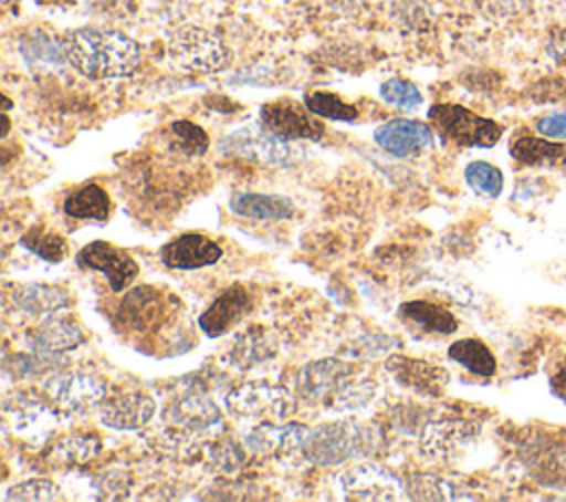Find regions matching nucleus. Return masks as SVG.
Returning a JSON list of instances; mask_svg holds the SVG:
<instances>
[{
    "label": "nucleus",
    "instance_id": "obj_14",
    "mask_svg": "<svg viewBox=\"0 0 566 502\" xmlns=\"http://www.w3.org/2000/svg\"><path fill=\"white\" fill-rule=\"evenodd\" d=\"M374 142L394 157H413L431 148L433 130L418 119H389L374 130Z\"/></svg>",
    "mask_w": 566,
    "mask_h": 502
},
{
    "label": "nucleus",
    "instance_id": "obj_21",
    "mask_svg": "<svg viewBox=\"0 0 566 502\" xmlns=\"http://www.w3.org/2000/svg\"><path fill=\"white\" fill-rule=\"evenodd\" d=\"M161 312H164L161 294L153 287H137L124 296L117 316L126 330L142 334L159 323Z\"/></svg>",
    "mask_w": 566,
    "mask_h": 502
},
{
    "label": "nucleus",
    "instance_id": "obj_34",
    "mask_svg": "<svg viewBox=\"0 0 566 502\" xmlns=\"http://www.w3.org/2000/svg\"><path fill=\"white\" fill-rule=\"evenodd\" d=\"M380 97L400 111H416L422 104V93L418 91V86L398 77L380 84Z\"/></svg>",
    "mask_w": 566,
    "mask_h": 502
},
{
    "label": "nucleus",
    "instance_id": "obj_38",
    "mask_svg": "<svg viewBox=\"0 0 566 502\" xmlns=\"http://www.w3.org/2000/svg\"><path fill=\"white\" fill-rule=\"evenodd\" d=\"M391 347H400L398 338L394 336H385V334H367L360 341L352 343V349H347L352 356L356 358H374L378 354L389 352Z\"/></svg>",
    "mask_w": 566,
    "mask_h": 502
},
{
    "label": "nucleus",
    "instance_id": "obj_36",
    "mask_svg": "<svg viewBox=\"0 0 566 502\" xmlns=\"http://www.w3.org/2000/svg\"><path fill=\"white\" fill-rule=\"evenodd\" d=\"M4 498L7 500H57L60 498V489L51 480L33 478V480H24L20 484H13L4 493Z\"/></svg>",
    "mask_w": 566,
    "mask_h": 502
},
{
    "label": "nucleus",
    "instance_id": "obj_31",
    "mask_svg": "<svg viewBox=\"0 0 566 502\" xmlns=\"http://www.w3.org/2000/svg\"><path fill=\"white\" fill-rule=\"evenodd\" d=\"M305 106L318 115V117H327V119H338V122H354L358 117V108L354 104L343 102L336 93H327V91H310L303 97Z\"/></svg>",
    "mask_w": 566,
    "mask_h": 502
},
{
    "label": "nucleus",
    "instance_id": "obj_37",
    "mask_svg": "<svg viewBox=\"0 0 566 502\" xmlns=\"http://www.w3.org/2000/svg\"><path fill=\"white\" fill-rule=\"evenodd\" d=\"M22 53L24 57L29 60L31 55H35V60H49V62H62L66 60V53H64V46H57L51 38L42 35V33H35L31 38H27L22 42Z\"/></svg>",
    "mask_w": 566,
    "mask_h": 502
},
{
    "label": "nucleus",
    "instance_id": "obj_15",
    "mask_svg": "<svg viewBox=\"0 0 566 502\" xmlns=\"http://www.w3.org/2000/svg\"><path fill=\"white\" fill-rule=\"evenodd\" d=\"M254 305V296L252 292L241 285L234 283L230 287H226L210 305L208 310L199 316V327L201 332H206L208 336H221L226 332H230Z\"/></svg>",
    "mask_w": 566,
    "mask_h": 502
},
{
    "label": "nucleus",
    "instance_id": "obj_26",
    "mask_svg": "<svg viewBox=\"0 0 566 502\" xmlns=\"http://www.w3.org/2000/svg\"><path fill=\"white\" fill-rule=\"evenodd\" d=\"M64 212L73 219L106 221L111 215V199L97 184H86L71 190L64 199Z\"/></svg>",
    "mask_w": 566,
    "mask_h": 502
},
{
    "label": "nucleus",
    "instance_id": "obj_25",
    "mask_svg": "<svg viewBox=\"0 0 566 502\" xmlns=\"http://www.w3.org/2000/svg\"><path fill=\"white\" fill-rule=\"evenodd\" d=\"M276 354V343L272 334L263 327H252L250 332H243L234 338L228 360L239 369H252L259 363L270 360Z\"/></svg>",
    "mask_w": 566,
    "mask_h": 502
},
{
    "label": "nucleus",
    "instance_id": "obj_32",
    "mask_svg": "<svg viewBox=\"0 0 566 502\" xmlns=\"http://www.w3.org/2000/svg\"><path fill=\"white\" fill-rule=\"evenodd\" d=\"M170 139H172V148L188 157L203 155L208 148V135L203 133V128H199L188 119H177L170 124Z\"/></svg>",
    "mask_w": 566,
    "mask_h": 502
},
{
    "label": "nucleus",
    "instance_id": "obj_19",
    "mask_svg": "<svg viewBox=\"0 0 566 502\" xmlns=\"http://www.w3.org/2000/svg\"><path fill=\"white\" fill-rule=\"evenodd\" d=\"M164 418L168 425L184 429V431H203L221 420V411L212 398L199 391H188L179 398H175L166 411Z\"/></svg>",
    "mask_w": 566,
    "mask_h": 502
},
{
    "label": "nucleus",
    "instance_id": "obj_17",
    "mask_svg": "<svg viewBox=\"0 0 566 502\" xmlns=\"http://www.w3.org/2000/svg\"><path fill=\"white\" fill-rule=\"evenodd\" d=\"M310 436V427L296 425V422H259L248 436L245 445L254 453L263 456H290L294 451H301L305 440Z\"/></svg>",
    "mask_w": 566,
    "mask_h": 502
},
{
    "label": "nucleus",
    "instance_id": "obj_24",
    "mask_svg": "<svg viewBox=\"0 0 566 502\" xmlns=\"http://www.w3.org/2000/svg\"><path fill=\"white\" fill-rule=\"evenodd\" d=\"M509 153L515 161L526 166H562L566 164V148L557 142H548L528 133H517L511 139Z\"/></svg>",
    "mask_w": 566,
    "mask_h": 502
},
{
    "label": "nucleus",
    "instance_id": "obj_22",
    "mask_svg": "<svg viewBox=\"0 0 566 502\" xmlns=\"http://www.w3.org/2000/svg\"><path fill=\"white\" fill-rule=\"evenodd\" d=\"M11 301L18 310L33 316H53L60 310H66L71 303V294L57 285L29 283L18 285L11 294Z\"/></svg>",
    "mask_w": 566,
    "mask_h": 502
},
{
    "label": "nucleus",
    "instance_id": "obj_39",
    "mask_svg": "<svg viewBox=\"0 0 566 502\" xmlns=\"http://www.w3.org/2000/svg\"><path fill=\"white\" fill-rule=\"evenodd\" d=\"M535 128L542 137L548 139H566V113H548L535 122Z\"/></svg>",
    "mask_w": 566,
    "mask_h": 502
},
{
    "label": "nucleus",
    "instance_id": "obj_41",
    "mask_svg": "<svg viewBox=\"0 0 566 502\" xmlns=\"http://www.w3.org/2000/svg\"><path fill=\"white\" fill-rule=\"evenodd\" d=\"M559 51H562V53H566V42H562V44H559Z\"/></svg>",
    "mask_w": 566,
    "mask_h": 502
},
{
    "label": "nucleus",
    "instance_id": "obj_1",
    "mask_svg": "<svg viewBox=\"0 0 566 502\" xmlns=\"http://www.w3.org/2000/svg\"><path fill=\"white\" fill-rule=\"evenodd\" d=\"M66 62L93 80L130 75L139 64V44L119 31L75 29L64 42Z\"/></svg>",
    "mask_w": 566,
    "mask_h": 502
},
{
    "label": "nucleus",
    "instance_id": "obj_12",
    "mask_svg": "<svg viewBox=\"0 0 566 502\" xmlns=\"http://www.w3.org/2000/svg\"><path fill=\"white\" fill-rule=\"evenodd\" d=\"M46 391L64 411L82 414L99 405L106 394V385L86 372H62L46 380Z\"/></svg>",
    "mask_w": 566,
    "mask_h": 502
},
{
    "label": "nucleus",
    "instance_id": "obj_10",
    "mask_svg": "<svg viewBox=\"0 0 566 502\" xmlns=\"http://www.w3.org/2000/svg\"><path fill=\"white\" fill-rule=\"evenodd\" d=\"M338 489L345 500H400L402 482L387 469L365 462L356 464L338 478Z\"/></svg>",
    "mask_w": 566,
    "mask_h": 502
},
{
    "label": "nucleus",
    "instance_id": "obj_7",
    "mask_svg": "<svg viewBox=\"0 0 566 502\" xmlns=\"http://www.w3.org/2000/svg\"><path fill=\"white\" fill-rule=\"evenodd\" d=\"M75 261L84 270L102 272L113 292H124L139 274L137 261L124 250L108 241H91L77 254Z\"/></svg>",
    "mask_w": 566,
    "mask_h": 502
},
{
    "label": "nucleus",
    "instance_id": "obj_9",
    "mask_svg": "<svg viewBox=\"0 0 566 502\" xmlns=\"http://www.w3.org/2000/svg\"><path fill=\"white\" fill-rule=\"evenodd\" d=\"M354 367L340 358H321L303 365L296 374V389L307 400H336L356 378Z\"/></svg>",
    "mask_w": 566,
    "mask_h": 502
},
{
    "label": "nucleus",
    "instance_id": "obj_2",
    "mask_svg": "<svg viewBox=\"0 0 566 502\" xmlns=\"http://www.w3.org/2000/svg\"><path fill=\"white\" fill-rule=\"evenodd\" d=\"M369 429H363L360 425H354L349 420L340 422H325L316 429H310V436L301 449L305 460L332 467L349 460L356 453H363L369 449Z\"/></svg>",
    "mask_w": 566,
    "mask_h": 502
},
{
    "label": "nucleus",
    "instance_id": "obj_4",
    "mask_svg": "<svg viewBox=\"0 0 566 502\" xmlns=\"http://www.w3.org/2000/svg\"><path fill=\"white\" fill-rule=\"evenodd\" d=\"M226 407L234 418L279 422L292 411V398L283 387L268 383H243L226 394Z\"/></svg>",
    "mask_w": 566,
    "mask_h": 502
},
{
    "label": "nucleus",
    "instance_id": "obj_5",
    "mask_svg": "<svg viewBox=\"0 0 566 502\" xmlns=\"http://www.w3.org/2000/svg\"><path fill=\"white\" fill-rule=\"evenodd\" d=\"M168 53L175 64L197 73L219 71L228 64L230 57L223 42L214 33L199 27L177 29L170 38Z\"/></svg>",
    "mask_w": 566,
    "mask_h": 502
},
{
    "label": "nucleus",
    "instance_id": "obj_23",
    "mask_svg": "<svg viewBox=\"0 0 566 502\" xmlns=\"http://www.w3.org/2000/svg\"><path fill=\"white\" fill-rule=\"evenodd\" d=\"M86 341L84 330L71 318H46L31 336V345L40 354H64Z\"/></svg>",
    "mask_w": 566,
    "mask_h": 502
},
{
    "label": "nucleus",
    "instance_id": "obj_16",
    "mask_svg": "<svg viewBox=\"0 0 566 502\" xmlns=\"http://www.w3.org/2000/svg\"><path fill=\"white\" fill-rule=\"evenodd\" d=\"M223 250L208 237L199 232H186L159 248V259L164 265L175 270H197L214 265L221 259Z\"/></svg>",
    "mask_w": 566,
    "mask_h": 502
},
{
    "label": "nucleus",
    "instance_id": "obj_18",
    "mask_svg": "<svg viewBox=\"0 0 566 502\" xmlns=\"http://www.w3.org/2000/svg\"><path fill=\"white\" fill-rule=\"evenodd\" d=\"M155 414V400L142 391H126L108 398L99 407V418L111 429H139Z\"/></svg>",
    "mask_w": 566,
    "mask_h": 502
},
{
    "label": "nucleus",
    "instance_id": "obj_33",
    "mask_svg": "<svg viewBox=\"0 0 566 502\" xmlns=\"http://www.w3.org/2000/svg\"><path fill=\"white\" fill-rule=\"evenodd\" d=\"M464 179L478 195L484 197H497L504 188V177L500 168H495L489 161H471L464 168Z\"/></svg>",
    "mask_w": 566,
    "mask_h": 502
},
{
    "label": "nucleus",
    "instance_id": "obj_20",
    "mask_svg": "<svg viewBox=\"0 0 566 502\" xmlns=\"http://www.w3.org/2000/svg\"><path fill=\"white\" fill-rule=\"evenodd\" d=\"M228 206L234 215L245 219H261V221H283L294 215V203L290 197L283 195H265V192H232Z\"/></svg>",
    "mask_w": 566,
    "mask_h": 502
},
{
    "label": "nucleus",
    "instance_id": "obj_40",
    "mask_svg": "<svg viewBox=\"0 0 566 502\" xmlns=\"http://www.w3.org/2000/svg\"><path fill=\"white\" fill-rule=\"evenodd\" d=\"M551 391L566 402V365H562L551 378Z\"/></svg>",
    "mask_w": 566,
    "mask_h": 502
},
{
    "label": "nucleus",
    "instance_id": "obj_11",
    "mask_svg": "<svg viewBox=\"0 0 566 502\" xmlns=\"http://www.w3.org/2000/svg\"><path fill=\"white\" fill-rule=\"evenodd\" d=\"M4 414L15 436L31 445H42L57 425L55 409L31 394H15L13 400L7 398Z\"/></svg>",
    "mask_w": 566,
    "mask_h": 502
},
{
    "label": "nucleus",
    "instance_id": "obj_6",
    "mask_svg": "<svg viewBox=\"0 0 566 502\" xmlns=\"http://www.w3.org/2000/svg\"><path fill=\"white\" fill-rule=\"evenodd\" d=\"M314 113L305 106V102H296L290 97H281L261 106L259 117L261 126L287 142L294 139H321L325 126L312 117Z\"/></svg>",
    "mask_w": 566,
    "mask_h": 502
},
{
    "label": "nucleus",
    "instance_id": "obj_29",
    "mask_svg": "<svg viewBox=\"0 0 566 502\" xmlns=\"http://www.w3.org/2000/svg\"><path fill=\"white\" fill-rule=\"evenodd\" d=\"M22 248L31 250L35 257L44 259L46 263H60L66 257V241L64 237L46 230L44 226H31L22 237H20Z\"/></svg>",
    "mask_w": 566,
    "mask_h": 502
},
{
    "label": "nucleus",
    "instance_id": "obj_30",
    "mask_svg": "<svg viewBox=\"0 0 566 502\" xmlns=\"http://www.w3.org/2000/svg\"><path fill=\"white\" fill-rule=\"evenodd\" d=\"M458 489L433 475V473H416L407 480V487H405V493L407 498H413V500H458V498H469L464 493H455Z\"/></svg>",
    "mask_w": 566,
    "mask_h": 502
},
{
    "label": "nucleus",
    "instance_id": "obj_3",
    "mask_svg": "<svg viewBox=\"0 0 566 502\" xmlns=\"http://www.w3.org/2000/svg\"><path fill=\"white\" fill-rule=\"evenodd\" d=\"M436 130L453 144L471 148H489L502 137V126L480 117L460 104H436L427 113Z\"/></svg>",
    "mask_w": 566,
    "mask_h": 502
},
{
    "label": "nucleus",
    "instance_id": "obj_35",
    "mask_svg": "<svg viewBox=\"0 0 566 502\" xmlns=\"http://www.w3.org/2000/svg\"><path fill=\"white\" fill-rule=\"evenodd\" d=\"M97 451H99V440L95 436H69L55 447L57 458L71 464L84 462L93 458Z\"/></svg>",
    "mask_w": 566,
    "mask_h": 502
},
{
    "label": "nucleus",
    "instance_id": "obj_27",
    "mask_svg": "<svg viewBox=\"0 0 566 502\" xmlns=\"http://www.w3.org/2000/svg\"><path fill=\"white\" fill-rule=\"evenodd\" d=\"M398 316L402 321H411L424 332H436V334H451L458 330L455 316L444 310L442 305L429 303V301H407L398 307Z\"/></svg>",
    "mask_w": 566,
    "mask_h": 502
},
{
    "label": "nucleus",
    "instance_id": "obj_13",
    "mask_svg": "<svg viewBox=\"0 0 566 502\" xmlns=\"http://www.w3.org/2000/svg\"><path fill=\"white\" fill-rule=\"evenodd\" d=\"M385 367L400 387H405L418 396H427V398L440 396L449 383L447 369H442L429 360H420V358L394 354L387 358Z\"/></svg>",
    "mask_w": 566,
    "mask_h": 502
},
{
    "label": "nucleus",
    "instance_id": "obj_8",
    "mask_svg": "<svg viewBox=\"0 0 566 502\" xmlns=\"http://www.w3.org/2000/svg\"><path fill=\"white\" fill-rule=\"evenodd\" d=\"M221 150L230 155L245 157L250 161H261V164H290L296 155V150L287 144V139L265 130L263 126H250L234 130L221 142Z\"/></svg>",
    "mask_w": 566,
    "mask_h": 502
},
{
    "label": "nucleus",
    "instance_id": "obj_28",
    "mask_svg": "<svg viewBox=\"0 0 566 502\" xmlns=\"http://www.w3.org/2000/svg\"><path fill=\"white\" fill-rule=\"evenodd\" d=\"M449 358L475 376L491 378L497 369L493 352L478 338H460L449 345Z\"/></svg>",
    "mask_w": 566,
    "mask_h": 502
}]
</instances>
